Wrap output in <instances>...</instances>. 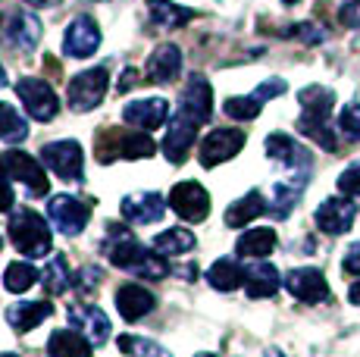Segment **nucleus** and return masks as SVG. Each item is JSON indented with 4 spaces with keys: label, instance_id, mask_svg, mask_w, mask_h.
<instances>
[{
    "label": "nucleus",
    "instance_id": "obj_1",
    "mask_svg": "<svg viewBox=\"0 0 360 357\" xmlns=\"http://www.w3.org/2000/svg\"><path fill=\"white\" fill-rule=\"evenodd\" d=\"M103 254L113 266L126 273H135V276H144V279H163L166 276V257L157 254L154 248H144L135 235L120 223H110L107 229V238H103Z\"/></svg>",
    "mask_w": 360,
    "mask_h": 357
},
{
    "label": "nucleus",
    "instance_id": "obj_2",
    "mask_svg": "<svg viewBox=\"0 0 360 357\" xmlns=\"http://www.w3.org/2000/svg\"><path fill=\"white\" fill-rule=\"evenodd\" d=\"M297 100H301V119H297V129H301L304 135H310L320 148L335 150L338 141L329 129V110H332V104H335V94L323 85H310L297 94Z\"/></svg>",
    "mask_w": 360,
    "mask_h": 357
},
{
    "label": "nucleus",
    "instance_id": "obj_3",
    "mask_svg": "<svg viewBox=\"0 0 360 357\" xmlns=\"http://www.w3.org/2000/svg\"><path fill=\"white\" fill-rule=\"evenodd\" d=\"M6 232H10V242L16 245V251L25 254V257H32V260L44 257V254H51V248H53L47 219L41 214H34V210H29V207H19L16 214L10 216Z\"/></svg>",
    "mask_w": 360,
    "mask_h": 357
},
{
    "label": "nucleus",
    "instance_id": "obj_4",
    "mask_svg": "<svg viewBox=\"0 0 360 357\" xmlns=\"http://www.w3.org/2000/svg\"><path fill=\"white\" fill-rule=\"evenodd\" d=\"M157 144L144 132H120V129H107L98 144V160L113 163V160H141V157H154Z\"/></svg>",
    "mask_w": 360,
    "mask_h": 357
},
{
    "label": "nucleus",
    "instance_id": "obj_5",
    "mask_svg": "<svg viewBox=\"0 0 360 357\" xmlns=\"http://www.w3.org/2000/svg\"><path fill=\"white\" fill-rule=\"evenodd\" d=\"M0 176L22 182L32 197H44L47 188H51L44 167H41L32 154H25V150H4V154H0Z\"/></svg>",
    "mask_w": 360,
    "mask_h": 357
},
{
    "label": "nucleus",
    "instance_id": "obj_6",
    "mask_svg": "<svg viewBox=\"0 0 360 357\" xmlns=\"http://www.w3.org/2000/svg\"><path fill=\"white\" fill-rule=\"evenodd\" d=\"M47 216H51L53 229L60 235L72 238V235H82V229L91 219V204L75 195H53L51 204H47Z\"/></svg>",
    "mask_w": 360,
    "mask_h": 357
},
{
    "label": "nucleus",
    "instance_id": "obj_7",
    "mask_svg": "<svg viewBox=\"0 0 360 357\" xmlns=\"http://www.w3.org/2000/svg\"><path fill=\"white\" fill-rule=\"evenodd\" d=\"M107 85H110V75L103 66H94V70H85L79 72L72 82H69V107L75 110V113H88V110H94L103 100V94H107Z\"/></svg>",
    "mask_w": 360,
    "mask_h": 357
},
{
    "label": "nucleus",
    "instance_id": "obj_8",
    "mask_svg": "<svg viewBox=\"0 0 360 357\" xmlns=\"http://www.w3.org/2000/svg\"><path fill=\"white\" fill-rule=\"evenodd\" d=\"M41 160L47 169H53L63 182H79L82 167H85V157H82V144L66 138V141H51L41 148Z\"/></svg>",
    "mask_w": 360,
    "mask_h": 357
},
{
    "label": "nucleus",
    "instance_id": "obj_9",
    "mask_svg": "<svg viewBox=\"0 0 360 357\" xmlns=\"http://www.w3.org/2000/svg\"><path fill=\"white\" fill-rule=\"evenodd\" d=\"M16 94H19V100H22V107L29 110V116L38 122H51L60 110L57 91H53L44 79H19Z\"/></svg>",
    "mask_w": 360,
    "mask_h": 357
},
{
    "label": "nucleus",
    "instance_id": "obj_10",
    "mask_svg": "<svg viewBox=\"0 0 360 357\" xmlns=\"http://www.w3.org/2000/svg\"><path fill=\"white\" fill-rule=\"evenodd\" d=\"M241 148H245V132H241V129H213V132L200 141L198 160H200V167L213 169V167H219V163L232 160Z\"/></svg>",
    "mask_w": 360,
    "mask_h": 357
},
{
    "label": "nucleus",
    "instance_id": "obj_11",
    "mask_svg": "<svg viewBox=\"0 0 360 357\" xmlns=\"http://www.w3.org/2000/svg\"><path fill=\"white\" fill-rule=\"evenodd\" d=\"M169 207L176 210V216L188 219V223H204L210 214V195L200 182H179L169 191Z\"/></svg>",
    "mask_w": 360,
    "mask_h": 357
},
{
    "label": "nucleus",
    "instance_id": "obj_12",
    "mask_svg": "<svg viewBox=\"0 0 360 357\" xmlns=\"http://www.w3.org/2000/svg\"><path fill=\"white\" fill-rule=\"evenodd\" d=\"M198 122L191 116H185L182 110L169 116V129H166V138H163V154L169 163H185L188 157L191 144H195V135H198Z\"/></svg>",
    "mask_w": 360,
    "mask_h": 357
},
{
    "label": "nucleus",
    "instance_id": "obj_13",
    "mask_svg": "<svg viewBox=\"0 0 360 357\" xmlns=\"http://www.w3.org/2000/svg\"><path fill=\"white\" fill-rule=\"evenodd\" d=\"M354 216H357V207L351 197H326V201L316 207V229L326 232V235H345V232L354 226Z\"/></svg>",
    "mask_w": 360,
    "mask_h": 357
},
{
    "label": "nucleus",
    "instance_id": "obj_14",
    "mask_svg": "<svg viewBox=\"0 0 360 357\" xmlns=\"http://www.w3.org/2000/svg\"><path fill=\"white\" fill-rule=\"evenodd\" d=\"M66 317H69V323H72L75 332L85 335V339L91 342L94 348L103 345V342L110 339V320H107V313H103L101 307H94V304H82V301H75V304H69Z\"/></svg>",
    "mask_w": 360,
    "mask_h": 357
},
{
    "label": "nucleus",
    "instance_id": "obj_15",
    "mask_svg": "<svg viewBox=\"0 0 360 357\" xmlns=\"http://www.w3.org/2000/svg\"><path fill=\"white\" fill-rule=\"evenodd\" d=\"M98 47H101V29L91 16H75L72 22L66 25V38H63L66 57L85 60V57H91Z\"/></svg>",
    "mask_w": 360,
    "mask_h": 357
},
{
    "label": "nucleus",
    "instance_id": "obj_16",
    "mask_svg": "<svg viewBox=\"0 0 360 357\" xmlns=\"http://www.w3.org/2000/svg\"><path fill=\"white\" fill-rule=\"evenodd\" d=\"M285 288L297 301H304V304H323V301H329L326 276L320 270H314V266H297V270H292L285 276Z\"/></svg>",
    "mask_w": 360,
    "mask_h": 357
},
{
    "label": "nucleus",
    "instance_id": "obj_17",
    "mask_svg": "<svg viewBox=\"0 0 360 357\" xmlns=\"http://www.w3.org/2000/svg\"><path fill=\"white\" fill-rule=\"evenodd\" d=\"M169 116V104L163 98H141V100H131V104L122 107V119L129 126H135L138 132H154L160 129Z\"/></svg>",
    "mask_w": 360,
    "mask_h": 357
},
{
    "label": "nucleus",
    "instance_id": "obj_18",
    "mask_svg": "<svg viewBox=\"0 0 360 357\" xmlns=\"http://www.w3.org/2000/svg\"><path fill=\"white\" fill-rule=\"evenodd\" d=\"M120 214L126 216L129 223H135V226H148V223L163 219L166 201H163V195H157V191H135V195L122 197Z\"/></svg>",
    "mask_w": 360,
    "mask_h": 357
},
{
    "label": "nucleus",
    "instance_id": "obj_19",
    "mask_svg": "<svg viewBox=\"0 0 360 357\" xmlns=\"http://www.w3.org/2000/svg\"><path fill=\"white\" fill-rule=\"evenodd\" d=\"M179 110H182L185 116H191L198 126H204L213 116V88L207 85L204 75H191L188 79L182 98H179Z\"/></svg>",
    "mask_w": 360,
    "mask_h": 357
},
{
    "label": "nucleus",
    "instance_id": "obj_20",
    "mask_svg": "<svg viewBox=\"0 0 360 357\" xmlns=\"http://www.w3.org/2000/svg\"><path fill=\"white\" fill-rule=\"evenodd\" d=\"M113 301H116L120 317L129 320V323L141 320L144 313H150V311H154V304H157L154 294H150L144 285H135V283H126V285L116 288V298Z\"/></svg>",
    "mask_w": 360,
    "mask_h": 357
},
{
    "label": "nucleus",
    "instance_id": "obj_21",
    "mask_svg": "<svg viewBox=\"0 0 360 357\" xmlns=\"http://www.w3.org/2000/svg\"><path fill=\"white\" fill-rule=\"evenodd\" d=\"M266 157L276 163H282V167L288 169H307L310 167V154L301 148L295 138H288V135L282 132H273L266 135Z\"/></svg>",
    "mask_w": 360,
    "mask_h": 357
},
{
    "label": "nucleus",
    "instance_id": "obj_22",
    "mask_svg": "<svg viewBox=\"0 0 360 357\" xmlns=\"http://www.w3.org/2000/svg\"><path fill=\"white\" fill-rule=\"evenodd\" d=\"M179 70H182V51H179L176 44H160L150 53L144 75H148L150 82H157V85H169L179 75Z\"/></svg>",
    "mask_w": 360,
    "mask_h": 357
},
{
    "label": "nucleus",
    "instance_id": "obj_23",
    "mask_svg": "<svg viewBox=\"0 0 360 357\" xmlns=\"http://www.w3.org/2000/svg\"><path fill=\"white\" fill-rule=\"evenodd\" d=\"M51 313H53L51 301H19V304L6 307V323H10L16 332H29V329L41 326Z\"/></svg>",
    "mask_w": 360,
    "mask_h": 357
},
{
    "label": "nucleus",
    "instance_id": "obj_24",
    "mask_svg": "<svg viewBox=\"0 0 360 357\" xmlns=\"http://www.w3.org/2000/svg\"><path fill=\"white\" fill-rule=\"evenodd\" d=\"M279 270L273 264H251L245 266V292L248 298H273L279 292Z\"/></svg>",
    "mask_w": 360,
    "mask_h": 357
},
{
    "label": "nucleus",
    "instance_id": "obj_25",
    "mask_svg": "<svg viewBox=\"0 0 360 357\" xmlns=\"http://www.w3.org/2000/svg\"><path fill=\"white\" fill-rule=\"evenodd\" d=\"M4 35H6V41H10L13 47H19V51H32V47L41 41V22L32 16V13L19 10V13H13L10 16Z\"/></svg>",
    "mask_w": 360,
    "mask_h": 357
},
{
    "label": "nucleus",
    "instance_id": "obj_26",
    "mask_svg": "<svg viewBox=\"0 0 360 357\" xmlns=\"http://www.w3.org/2000/svg\"><path fill=\"white\" fill-rule=\"evenodd\" d=\"M47 354L51 357H91V342L75 329H57L47 339Z\"/></svg>",
    "mask_w": 360,
    "mask_h": 357
},
{
    "label": "nucleus",
    "instance_id": "obj_27",
    "mask_svg": "<svg viewBox=\"0 0 360 357\" xmlns=\"http://www.w3.org/2000/svg\"><path fill=\"white\" fill-rule=\"evenodd\" d=\"M276 232L269 229V226H260V229H248L245 235L235 242V251H238V257H269V254L276 251Z\"/></svg>",
    "mask_w": 360,
    "mask_h": 357
},
{
    "label": "nucleus",
    "instance_id": "obj_28",
    "mask_svg": "<svg viewBox=\"0 0 360 357\" xmlns=\"http://www.w3.org/2000/svg\"><path fill=\"white\" fill-rule=\"evenodd\" d=\"M263 214H266V201H263V195L260 191H248L245 197H238V201L226 210V226L241 229V226H248L251 219H257Z\"/></svg>",
    "mask_w": 360,
    "mask_h": 357
},
{
    "label": "nucleus",
    "instance_id": "obj_29",
    "mask_svg": "<svg viewBox=\"0 0 360 357\" xmlns=\"http://www.w3.org/2000/svg\"><path fill=\"white\" fill-rule=\"evenodd\" d=\"M207 283L217 288V292H235V288L245 285V266H238L235 260L223 257L207 270Z\"/></svg>",
    "mask_w": 360,
    "mask_h": 357
},
{
    "label": "nucleus",
    "instance_id": "obj_30",
    "mask_svg": "<svg viewBox=\"0 0 360 357\" xmlns=\"http://www.w3.org/2000/svg\"><path fill=\"white\" fill-rule=\"evenodd\" d=\"M148 13L160 29H179V25H185V22L195 19V10L176 6V4H169V0H148Z\"/></svg>",
    "mask_w": 360,
    "mask_h": 357
},
{
    "label": "nucleus",
    "instance_id": "obj_31",
    "mask_svg": "<svg viewBox=\"0 0 360 357\" xmlns=\"http://www.w3.org/2000/svg\"><path fill=\"white\" fill-rule=\"evenodd\" d=\"M195 235L188 229H166L154 238V251L163 254V257H179V254H188L195 248Z\"/></svg>",
    "mask_w": 360,
    "mask_h": 357
},
{
    "label": "nucleus",
    "instance_id": "obj_32",
    "mask_svg": "<svg viewBox=\"0 0 360 357\" xmlns=\"http://www.w3.org/2000/svg\"><path fill=\"white\" fill-rule=\"evenodd\" d=\"M38 279H41V273L34 270L32 264H25V260H16V264H10L4 270V285H6V292H13V294L29 292Z\"/></svg>",
    "mask_w": 360,
    "mask_h": 357
},
{
    "label": "nucleus",
    "instance_id": "obj_33",
    "mask_svg": "<svg viewBox=\"0 0 360 357\" xmlns=\"http://www.w3.org/2000/svg\"><path fill=\"white\" fill-rule=\"evenodd\" d=\"M25 138H29V122L19 116V110H13L10 104L0 100V141L19 144Z\"/></svg>",
    "mask_w": 360,
    "mask_h": 357
},
{
    "label": "nucleus",
    "instance_id": "obj_34",
    "mask_svg": "<svg viewBox=\"0 0 360 357\" xmlns=\"http://www.w3.org/2000/svg\"><path fill=\"white\" fill-rule=\"evenodd\" d=\"M69 283H72V276H69V270H66V257L63 254H53L51 264L44 266V288L51 294H63Z\"/></svg>",
    "mask_w": 360,
    "mask_h": 357
},
{
    "label": "nucleus",
    "instance_id": "obj_35",
    "mask_svg": "<svg viewBox=\"0 0 360 357\" xmlns=\"http://www.w3.org/2000/svg\"><path fill=\"white\" fill-rule=\"evenodd\" d=\"M120 351L129 357H172L163 345L150 339H141V335H120Z\"/></svg>",
    "mask_w": 360,
    "mask_h": 357
},
{
    "label": "nucleus",
    "instance_id": "obj_36",
    "mask_svg": "<svg viewBox=\"0 0 360 357\" xmlns=\"http://www.w3.org/2000/svg\"><path fill=\"white\" fill-rule=\"evenodd\" d=\"M301 188H304L301 182H279L273 188V204H269L273 214L276 216H288V210H292L297 204V197H301Z\"/></svg>",
    "mask_w": 360,
    "mask_h": 357
},
{
    "label": "nucleus",
    "instance_id": "obj_37",
    "mask_svg": "<svg viewBox=\"0 0 360 357\" xmlns=\"http://www.w3.org/2000/svg\"><path fill=\"white\" fill-rule=\"evenodd\" d=\"M260 107H263V100H257L254 94H248V98H229L223 104L226 110V116H232V119H257L260 116Z\"/></svg>",
    "mask_w": 360,
    "mask_h": 357
},
{
    "label": "nucleus",
    "instance_id": "obj_38",
    "mask_svg": "<svg viewBox=\"0 0 360 357\" xmlns=\"http://www.w3.org/2000/svg\"><path fill=\"white\" fill-rule=\"evenodd\" d=\"M338 129H342L348 138L360 141V104H348L338 113Z\"/></svg>",
    "mask_w": 360,
    "mask_h": 357
},
{
    "label": "nucleus",
    "instance_id": "obj_39",
    "mask_svg": "<svg viewBox=\"0 0 360 357\" xmlns=\"http://www.w3.org/2000/svg\"><path fill=\"white\" fill-rule=\"evenodd\" d=\"M338 191H342V195H351V197L360 195V160L351 163V167L338 176Z\"/></svg>",
    "mask_w": 360,
    "mask_h": 357
},
{
    "label": "nucleus",
    "instance_id": "obj_40",
    "mask_svg": "<svg viewBox=\"0 0 360 357\" xmlns=\"http://www.w3.org/2000/svg\"><path fill=\"white\" fill-rule=\"evenodd\" d=\"M338 19H342V25H348V29H357L360 25V0H345L342 10H338Z\"/></svg>",
    "mask_w": 360,
    "mask_h": 357
},
{
    "label": "nucleus",
    "instance_id": "obj_41",
    "mask_svg": "<svg viewBox=\"0 0 360 357\" xmlns=\"http://www.w3.org/2000/svg\"><path fill=\"white\" fill-rule=\"evenodd\" d=\"M292 35L301 38V41H307V44H320V41L326 38V32L316 29V25H310V22H301V25H295V29H292Z\"/></svg>",
    "mask_w": 360,
    "mask_h": 357
},
{
    "label": "nucleus",
    "instance_id": "obj_42",
    "mask_svg": "<svg viewBox=\"0 0 360 357\" xmlns=\"http://www.w3.org/2000/svg\"><path fill=\"white\" fill-rule=\"evenodd\" d=\"M279 94H285V82H282V79H269V82H263L257 91H254V98H257V100H269V98H279Z\"/></svg>",
    "mask_w": 360,
    "mask_h": 357
},
{
    "label": "nucleus",
    "instance_id": "obj_43",
    "mask_svg": "<svg viewBox=\"0 0 360 357\" xmlns=\"http://www.w3.org/2000/svg\"><path fill=\"white\" fill-rule=\"evenodd\" d=\"M13 204H16V195H13V185L6 176H0V214H6V210H13Z\"/></svg>",
    "mask_w": 360,
    "mask_h": 357
},
{
    "label": "nucleus",
    "instance_id": "obj_44",
    "mask_svg": "<svg viewBox=\"0 0 360 357\" xmlns=\"http://www.w3.org/2000/svg\"><path fill=\"white\" fill-rule=\"evenodd\" d=\"M101 283V273H98V266H85V270L79 273V283H75V288H79V292H91V285H98Z\"/></svg>",
    "mask_w": 360,
    "mask_h": 357
},
{
    "label": "nucleus",
    "instance_id": "obj_45",
    "mask_svg": "<svg viewBox=\"0 0 360 357\" xmlns=\"http://www.w3.org/2000/svg\"><path fill=\"white\" fill-rule=\"evenodd\" d=\"M345 270H348V273H357V276H360V242H354V245H351V248H348V254H345Z\"/></svg>",
    "mask_w": 360,
    "mask_h": 357
},
{
    "label": "nucleus",
    "instance_id": "obj_46",
    "mask_svg": "<svg viewBox=\"0 0 360 357\" xmlns=\"http://www.w3.org/2000/svg\"><path fill=\"white\" fill-rule=\"evenodd\" d=\"M131 82H135V70H129L126 75H122V79H120V85H116V88H120V91H129V88H131Z\"/></svg>",
    "mask_w": 360,
    "mask_h": 357
},
{
    "label": "nucleus",
    "instance_id": "obj_47",
    "mask_svg": "<svg viewBox=\"0 0 360 357\" xmlns=\"http://www.w3.org/2000/svg\"><path fill=\"white\" fill-rule=\"evenodd\" d=\"M348 301L360 307V283H351V288H348Z\"/></svg>",
    "mask_w": 360,
    "mask_h": 357
},
{
    "label": "nucleus",
    "instance_id": "obj_48",
    "mask_svg": "<svg viewBox=\"0 0 360 357\" xmlns=\"http://www.w3.org/2000/svg\"><path fill=\"white\" fill-rule=\"evenodd\" d=\"M263 357H282V351H279V348H269V351L263 354Z\"/></svg>",
    "mask_w": 360,
    "mask_h": 357
},
{
    "label": "nucleus",
    "instance_id": "obj_49",
    "mask_svg": "<svg viewBox=\"0 0 360 357\" xmlns=\"http://www.w3.org/2000/svg\"><path fill=\"white\" fill-rule=\"evenodd\" d=\"M29 4H34V6H41V4H47V0H29Z\"/></svg>",
    "mask_w": 360,
    "mask_h": 357
},
{
    "label": "nucleus",
    "instance_id": "obj_50",
    "mask_svg": "<svg viewBox=\"0 0 360 357\" xmlns=\"http://www.w3.org/2000/svg\"><path fill=\"white\" fill-rule=\"evenodd\" d=\"M195 357H217V354H210V351H204V354H195Z\"/></svg>",
    "mask_w": 360,
    "mask_h": 357
},
{
    "label": "nucleus",
    "instance_id": "obj_51",
    "mask_svg": "<svg viewBox=\"0 0 360 357\" xmlns=\"http://www.w3.org/2000/svg\"><path fill=\"white\" fill-rule=\"evenodd\" d=\"M282 4H297V0H282Z\"/></svg>",
    "mask_w": 360,
    "mask_h": 357
},
{
    "label": "nucleus",
    "instance_id": "obj_52",
    "mask_svg": "<svg viewBox=\"0 0 360 357\" xmlns=\"http://www.w3.org/2000/svg\"><path fill=\"white\" fill-rule=\"evenodd\" d=\"M0 357H16V354H0Z\"/></svg>",
    "mask_w": 360,
    "mask_h": 357
},
{
    "label": "nucleus",
    "instance_id": "obj_53",
    "mask_svg": "<svg viewBox=\"0 0 360 357\" xmlns=\"http://www.w3.org/2000/svg\"><path fill=\"white\" fill-rule=\"evenodd\" d=\"M0 82H4V70H0Z\"/></svg>",
    "mask_w": 360,
    "mask_h": 357
}]
</instances>
